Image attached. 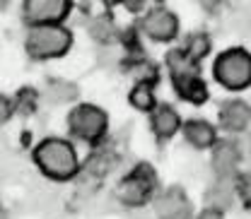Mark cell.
I'll use <instances>...</instances> for the list:
<instances>
[{
  "label": "cell",
  "mask_w": 251,
  "mask_h": 219,
  "mask_svg": "<svg viewBox=\"0 0 251 219\" xmlns=\"http://www.w3.org/2000/svg\"><path fill=\"white\" fill-rule=\"evenodd\" d=\"M73 5L68 0H27L22 5L25 20L31 27H49V24H61L70 15Z\"/></svg>",
  "instance_id": "obj_6"
},
{
  "label": "cell",
  "mask_w": 251,
  "mask_h": 219,
  "mask_svg": "<svg viewBox=\"0 0 251 219\" xmlns=\"http://www.w3.org/2000/svg\"><path fill=\"white\" fill-rule=\"evenodd\" d=\"M157 174L150 164H138L119 183V200L126 207H143L157 193Z\"/></svg>",
  "instance_id": "obj_5"
},
{
  "label": "cell",
  "mask_w": 251,
  "mask_h": 219,
  "mask_svg": "<svg viewBox=\"0 0 251 219\" xmlns=\"http://www.w3.org/2000/svg\"><path fill=\"white\" fill-rule=\"evenodd\" d=\"M193 219H225V212H222V210H215V207H205L203 212H198Z\"/></svg>",
  "instance_id": "obj_19"
},
{
  "label": "cell",
  "mask_w": 251,
  "mask_h": 219,
  "mask_svg": "<svg viewBox=\"0 0 251 219\" xmlns=\"http://www.w3.org/2000/svg\"><path fill=\"white\" fill-rule=\"evenodd\" d=\"M128 101L133 109L143 111V113H152V109L157 106V99H155V92H152V82L150 80H140L130 94H128Z\"/></svg>",
  "instance_id": "obj_14"
},
{
  "label": "cell",
  "mask_w": 251,
  "mask_h": 219,
  "mask_svg": "<svg viewBox=\"0 0 251 219\" xmlns=\"http://www.w3.org/2000/svg\"><path fill=\"white\" fill-rule=\"evenodd\" d=\"M68 130L73 137L82 140V142H99L106 130H109V118L106 111L94 106V104H80L68 113Z\"/></svg>",
  "instance_id": "obj_4"
},
{
  "label": "cell",
  "mask_w": 251,
  "mask_h": 219,
  "mask_svg": "<svg viewBox=\"0 0 251 219\" xmlns=\"http://www.w3.org/2000/svg\"><path fill=\"white\" fill-rule=\"evenodd\" d=\"M77 96V87L70 82H51L49 85V99L61 104V101H73Z\"/></svg>",
  "instance_id": "obj_16"
},
{
  "label": "cell",
  "mask_w": 251,
  "mask_h": 219,
  "mask_svg": "<svg viewBox=\"0 0 251 219\" xmlns=\"http://www.w3.org/2000/svg\"><path fill=\"white\" fill-rule=\"evenodd\" d=\"M15 113V101H10L5 94H0V125L7 123Z\"/></svg>",
  "instance_id": "obj_18"
},
{
  "label": "cell",
  "mask_w": 251,
  "mask_h": 219,
  "mask_svg": "<svg viewBox=\"0 0 251 219\" xmlns=\"http://www.w3.org/2000/svg\"><path fill=\"white\" fill-rule=\"evenodd\" d=\"M172 82H174L176 94L184 101H191V104H205L208 101V85L203 82V77H201L198 70L181 72V75H172Z\"/></svg>",
  "instance_id": "obj_11"
},
{
  "label": "cell",
  "mask_w": 251,
  "mask_h": 219,
  "mask_svg": "<svg viewBox=\"0 0 251 219\" xmlns=\"http://www.w3.org/2000/svg\"><path fill=\"white\" fill-rule=\"evenodd\" d=\"M150 128L157 135V140H169L179 132L181 116L172 104H157L152 109V116H150Z\"/></svg>",
  "instance_id": "obj_12"
},
{
  "label": "cell",
  "mask_w": 251,
  "mask_h": 219,
  "mask_svg": "<svg viewBox=\"0 0 251 219\" xmlns=\"http://www.w3.org/2000/svg\"><path fill=\"white\" fill-rule=\"evenodd\" d=\"M140 31H143L148 39L159 41V44L172 41V39H176V34H179V17H176L169 7L157 5V7L148 10V12L143 15Z\"/></svg>",
  "instance_id": "obj_7"
},
{
  "label": "cell",
  "mask_w": 251,
  "mask_h": 219,
  "mask_svg": "<svg viewBox=\"0 0 251 219\" xmlns=\"http://www.w3.org/2000/svg\"><path fill=\"white\" fill-rule=\"evenodd\" d=\"M186 137V142L196 150H210L215 142H218V130L215 125L203 121V118H191L186 123H181L179 128Z\"/></svg>",
  "instance_id": "obj_13"
},
{
  "label": "cell",
  "mask_w": 251,
  "mask_h": 219,
  "mask_svg": "<svg viewBox=\"0 0 251 219\" xmlns=\"http://www.w3.org/2000/svg\"><path fill=\"white\" fill-rule=\"evenodd\" d=\"M215 80L229 92H242L251 82V56L247 48H227L215 61Z\"/></svg>",
  "instance_id": "obj_3"
},
{
  "label": "cell",
  "mask_w": 251,
  "mask_h": 219,
  "mask_svg": "<svg viewBox=\"0 0 251 219\" xmlns=\"http://www.w3.org/2000/svg\"><path fill=\"white\" fill-rule=\"evenodd\" d=\"M34 164L41 169L44 176L53 181H70L80 171V159H77L75 145L63 137L41 140L34 147Z\"/></svg>",
  "instance_id": "obj_1"
},
{
  "label": "cell",
  "mask_w": 251,
  "mask_h": 219,
  "mask_svg": "<svg viewBox=\"0 0 251 219\" xmlns=\"http://www.w3.org/2000/svg\"><path fill=\"white\" fill-rule=\"evenodd\" d=\"M157 219H193L191 200L181 188H167L155 197Z\"/></svg>",
  "instance_id": "obj_8"
},
{
  "label": "cell",
  "mask_w": 251,
  "mask_h": 219,
  "mask_svg": "<svg viewBox=\"0 0 251 219\" xmlns=\"http://www.w3.org/2000/svg\"><path fill=\"white\" fill-rule=\"evenodd\" d=\"M220 125L222 130L227 132H244L249 130V123H251V111H249V104L242 101V99H229L220 106Z\"/></svg>",
  "instance_id": "obj_10"
},
{
  "label": "cell",
  "mask_w": 251,
  "mask_h": 219,
  "mask_svg": "<svg viewBox=\"0 0 251 219\" xmlns=\"http://www.w3.org/2000/svg\"><path fill=\"white\" fill-rule=\"evenodd\" d=\"M90 31H92L94 39H99V41H111L116 29H114L111 20H106V17H97L92 24H90Z\"/></svg>",
  "instance_id": "obj_17"
},
{
  "label": "cell",
  "mask_w": 251,
  "mask_h": 219,
  "mask_svg": "<svg viewBox=\"0 0 251 219\" xmlns=\"http://www.w3.org/2000/svg\"><path fill=\"white\" fill-rule=\"evenodd\" d=\"M73 46V31L63 24H49V27H31L25 39V48L34 61H51L61 58Z\"/></svg>",
  "instance_id": "obj_2"
},
{
  "label": "cell",
  "mask_w": 251,
  "mask_h": 219,
  "mask_svg": "<svg viewBox=\"0 0 251 219\" xmlns=\"http://www.w3.org/2000/svg\"><path fill=\"white\" fill-rule=\"evenodd\" d=\"M242 150L234 140H218L213 145V169L218 178H234L239 174Z\"/></svg>",
  "instance_id": "obj_9"
},
{
  "label": "cell",
  "mask_w": 251,
  "mask_h": 219,
  "mask_svg": "<svg viewBox=\"0 0 251 219\" xmlns=\"http://www.w3.org/2000/svg\"><path fill=\"white\" fill-rule=\"evenodd\" d=\"M181 51H184V56H186L188 61L198 65V63L210 53V39H208L205 34H191L186 39V44L181 46Z\"/></svg>",
  "instance_id": "obj_15"
}]
</instances>
